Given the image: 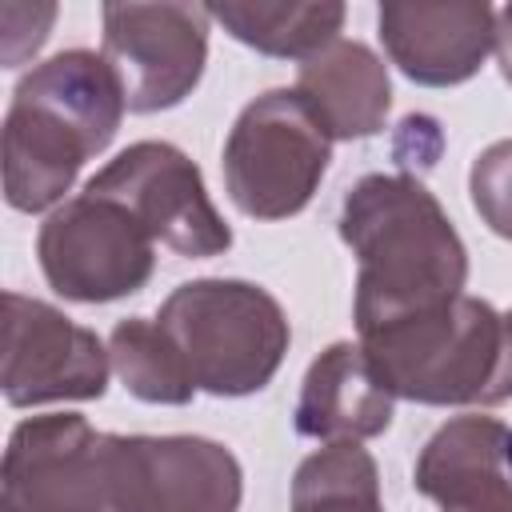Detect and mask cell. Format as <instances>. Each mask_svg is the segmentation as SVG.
Instances as JSON below:
<instances>
[{
    "mask_svg": "<svg viewBox=\"0 0 512 512\" xmlns=\"http://www.w3.org/2000/svg\"><path fill=\"white\" fill-rule=\"evenodd\" d=\"M108 432L76 412L32 416L12 428L0 464V512H104Z\"/></svg>",
    "mask_w": 512,
    "mask_h": 512,
    "instance_id": "obj_10",
    "label": "cell"
},
{
    "mask_svg": "<svg viewBox=\"0 0 512 512\" xmlns=\"http://www.w3.org/2000/svg\"><path fill=\"white\" fill-rule=\"evenodd\" d=\"M468 192L480 220L496 236L512 240V140H496L476 156L468 172Z\"/></svg>",
    "mask_w": 512,
    "mask_h": 512,
    "instance_id": "obj_19",
    "label": "cell"
},
{
    "mask_svg": "<svg viewBox=\"0 0 512 512\" xmlns=\"http://www.w3.org/2000/svg\"><path fill=\"white\" fill-rule=\"evenodd\" d=\"M56 20L52 4H28V24H20V8L16 4H0V28H4V64L20 68L44 40L48 28Z\"/></svg>",
    "mask_w": 512,
    "mask_h": 512,
    "instance_id": "obj_20",
    "label": "cell"
},
{
    "mask_svg": "<svg viewBox=\"0 0 512 512\" xmlns=\"http://www.w3.org/2000/svg\"><path fill=\"white\" fill-rule=\"evenodd\" d=\"M236 456L204 436H108L112 512H236Z\"/></svg>",
    "mask_w": 512,
    "mask_h": 512,
    "instance_id": "obj_8",
    "label": "cell"
},
{
    "mask_svg": "<svg viewBox=\"0 0 512 512\" xmlns=\"http://www.w3.org/2000/svg\"><path fill=\"white\" fill-rule=\"evenodd\" d=\"M332 156V136L292 88L256 96L232 124L224 144V184L232 204L256 220L296 216Z\"/></svg>",
    "mask_w": 512,
    "mask_h": 512,
    "instance_id": "obj_5",
    "label": "cell"
},
{
    "mask_svg": "<svg viewBox=\"0 0 512 512\" xmlns=\"http://www.w3.org/2000/svg\"><path fill=\"white\" fill-rule=\"evenodd\" d=\"M340 236L356 256V324L464 292V240L416 176H364L344 196Z\"/></svg>",
    "mask_w": 512,
    "mask_h": 512,
    "instance_id": "obj_2",
    "label": "cell"
},
{
    "mask_svg": "<svg viewBox=\"0 0 512 512\" xmlns=\"http://www.w3.org/2000/svg\"><path fill=\"white\" fill-rule=\"evenodd\" d=\"M108 360L120 384L144 404H188L196 392L176 344L156 320L144 316L120 320L108 336Z\"/></svg>",
    "mask_w": 512,
    "mask_h": 512,
    "instance_id": "obj_17",
    "label": "cell"
},
{
    "mask_svg": "<svg viewBox=\"0 0 512 512\" xmlns=\"http://www.w3.org/2000/svg\"><path fill=\"white\" fill-rule=\"evenodd\" d=\"M376 380L416 404H500L512 396V316L468 292L356 324Z\"/></svg>",
    "mask_w": 512,
    "mask_h": 512,
    "instance_id": "obj_3",
    "label": "cell"
},
{
    "mask_svg": "<svg viewBox=\"0 0 512 512\" xmlns=\"http://www.w3.org/2000/svg\"><path fill=\"white\" fill-rule=\"evenodd\" d=\"M496 36V12L476 0L452 4H384L380 40L392 64L428 88L464 84L480 72Z\"/></svg>",
    "mask_w": 512,
    "mask_h": 512,
    "instance_id": "obj_12",
    "label": "cell"
},
{
    "mask_svg": "<svg viewBox=\"0 0 512 512\" xmlns=\"http://www.w3.org/2000/svg\"><path fill=\"white\" fill-rule=\"evenodd\" d=\"M104 60L128 112L176 108L204 76L212 8L204 4H104Z\"/></svg>",
    "mask_w": 512,
    "mask_h": 512,
    "instance_id": "obj_9",
    "label": "cell"
},
{
    "mask_svg": "<svg viewBox=\"0 0 512 512\" xmlns=\"http://www.w3.org/2000/svg\"><path fill=\"white\" fill-rule=\"evenodd\" d=\"M84 192L128 208L140 228L176 256H220L232 244V228L208 200L200 168L168 140H140L124 148L88 180Z\"/></svg>",
    "mask_w": 512,
    "mask_h": 512,
    "instance_id": "obj_7",
    "label": "cell"
},
{
    "mask_svg": "<svg viewBox=\"0 0 512 512\" xmlns=\"http://www.w3.org/2000/svg\"><path fill=\"white\" fill-rule=\"evenodd\" d=\"M496 60H500V76L512 84V4H504L496 12V36H492Z\"/></svg>",
    "mask_w": 512,
    "mask_h": 512,
    "instance_id": "obj_21",
    "label": "cell"
},
{
    "mask_svg": "<svg viewBox=\"0 0 512 512\" xmlns=\"http://www.w3.org/2000/svg\"><path fill=\"white\" fill-rule=\"evenodd\" d=\"M124 88L104 52L72 48L36 64L12 92L4 116V196L16 212L52 208L100 156L120 120Z\"/></svg>",
    "mask_w": 512,
    "mask_h": 512,
    "instance_id": "obj_1",
    "label": "cell"
},
{
    "mask_svg": "<svg viewBox=\"0 0 512 512\" xmlns=\"http://www.w3.org/2000/svg\"><path fill=\"white\" fill-rule=\"evenodd\" d=\"M212 20L224 24L228 36L264 52V56H316L332 40H340L344 4H220Z\"/></svg>",
    "mask_w": 512,
    "mask_h": 512,
    "instance_id": "obj_16",
    "label": "cell"
},
{
    "mask_svg": "<svg viewBox=\"0 0 512 512\" xmlns=\"http://www.w3.org/2000/svg\"><path fill=\"white\" fill-rule=\"evenodd\" d=\"M508 428L492 416H456L428 436L412 484L440 512H512Z\"/></svg>",
    "mask_w": 512,
    "mask_h": 512,
    "instance_id": "obj_13",
    "label": "cell"
},
{
    "mask_svg": "<svg viewBox=\"0 0 512 512\" xmlns=\"http://www.w3.org/2000/svg\"><path fill=\"white\" fill-rule=\"evenodd\" d=\"M296 92L332 140L376 136L392 108L384 60L360 40H332L296 72Z\"/></svg>",
    "mask_w": 512,
    "mask_h": 512,
    "instance_id": "obj_15",
    "label": "cell"
},
{
    "mask_svg": "<svg viewBox=\"0 0 512 512\" xmlns=\"http://www.w3.org/2000/svg\"><path fill=\"white\" fill-rule=\"evenodd\" d=\"M292 512H380V472L356 440L324 444L292 476Z\"/></svg>",
    "mask_w": 512,
    "mask_h": 512,
    "instance_id": "obj_18",
    "label": "cell"
},
{
    "mask_svg": "<svg viewBox=\"0 0 512 512\" xmlns=\"http://www.w3.org/2000/svg\"><path fill=\"white\" fill-rule=\"evenodd\" d=\"M156 324L176 344L192 384L212 396L260 392L288 352L284 308L248 280H188L160 304Z\"/></svg>",
    "mask_w": 512,
    "mask_h": 512,
    "instance_id": "obj_4",
    "label": "cell"
},
{
    "mask_svg": "<svg viewBox=\"0 0 512 512\" xmlns=\"http://www.w3.org/2000/svg\"><path fill=\"white\" fill-rule=\"evenodd\" d=\"M392 392L376 380L360 344L324 348L300 388L296 400V432L308 440H368L392 424Z\"/></svg>",
    "mask_w": 512,
    "mask_h": 512,
    "instance_id": "obj_14",
    "label": "cell"
},
{
    "mask_svg": "<svg viewBox=\"0 0 512 512\" xmlns=\"http://www.w3.org/2000/svg\"><path fill=\"white\" fill-rule=\"evenodd\" d=\"M504 456H508V472H512V432H508V448H504Z\"/></svg>",
    "mask_w": 512,
    "mask_h": 512,
    "instance_id": "obj_22",
    "label": "cell"
},
{
    "mask_svg": "<svg viewBox=\"0 0 512 512\" xmlns=\"http://www.w3.org/2000/svg\"><path fill=\"white\" fill-rule=\"evenodd\" d=\"M36 256L52 292L76 304H108L148 284L156 240L128 208L84 192L40 224Z\"/></svg>",
    "mask_w": 512,
    "mask_h": 512,
    "instance_id": "obj_6",
    "label": "cell"
},
{
    "mask_svg": "<svg viewBox=\"0 0 512 512\" xmlns=\"http://www.w3.org/2000/svg\"><path fill=\"white\" fill-rule=\"evenodd\" d=\"M4 400L16 408L48 400H96L108 388V352L100 336L72 324L60 308L4 292Z\"/></svg>",
    "mask_w": 512,
    "mask_h": 512,
    "instance_id": "obj_11",
    "label": "cell"
}]
</instances>
